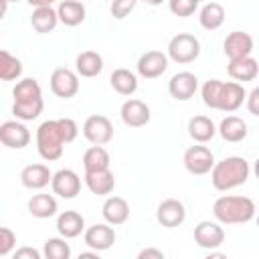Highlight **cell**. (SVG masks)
I'll list each match as a JSON object with an SVG mask.
<instances>
[{
	"mask_svg": "<svg viewBox=\"0 0 259 259\" xmlns=\"http://www.w3.org/2000/svg\"><path fill=\"white\" fill-rule=\"evenodd\" d=\"M255 200L241 194H223L212 204V214L219 225H243L255 217Z\"/></svg>",
	"mask_w": 259,
	"mask_h": 259,
	"instance_id": "obj_1",
	"label": "cell"
},
{
	"mask_svg": "<svg viewBox=\"0 0 259 259\" xmlns=\"http://www.w3.org/2000/svg\"><path fill=\"white\" fill-rule=\"evenodd\" d=\"M210 174V182L217 190L227 192L247 182L251 174V166L243 156H229L221 162H214Z\"/></svg>",
	"mask_w": 259,
	"mask_h": 259,
	"instance_id": "obj_2",
	"label": "cell"
},
{
	"mask_svg": "<svg viewBox=\"0 0 259 259\" xmlns=\"http://www.w3.org/2000/svg\"><path fill=\"white\" fill-rule=\"evenodd\" d=\"M63 138L57 127V119H47L36 127V150L45 162H55L63 156Z\"/></svg>",
	"mask_w": 259,
	"mask_h": 259,
	"instance_id": "obj_3",
	"label": "cell"
},
{
	"mask_svg": "<svg viewBox=\"0 0 259 259\" xmlns=\"http://www.w3.org/2000/svg\"><path fill=\"white\" fill-rule=\"evenodd\" d=\"M200 55V40L190 32H178L168 42V59H172L178 65L194 63Z\"/></svg>",
	"mask_w": 259,
	"mask_h": 259,
	"instance_id": "obj_4",
	"label": "cell"
},
{
	"mask_svg": "<svg viewBox=\"0 0 259 259\" xmlns=\"http://www.w3.org/2000/svg\"><path fill=\"white\" fill-rule=\"evenodd\" d=\"M182 162H184V168H186L190 174H194V176H204V174H208V172L212 170V166H214V154L210 152V148H206V146H202V144H196V146L186 148Z\"/></svg>",
	"mask_w": 259,
	"mask_h": 259,
	"instance_id": "obj_5",
	"label": "cell"
},
{
	"mask_svg": "<svg viewBox=\"0 0 259 259\" xmlns=\"http://www.w3.org/2000/svg\"><path fill=\"white\" fill-rule=\"evenodd\" d=\"M83 136L93 146H105L113 138V125L105 115H89L83 123Z\"/></svg>",
	"mask_w": 259,
	"mask_h": 259,
	"instance_id": "obj_6",
	"label": "cell"
},
{
	"mask_svg": "<svg viewBox=\"0 0 259 259\" xmlns=\"http://www.w3.org/2000/svg\"><path fill=\"white\" fill-rule=\"evenodd\" d=\"M51 91L61 99H71L79 93V77L67 67H59L51 73Z\"/></svg>",
	"mask_w": 259,
	"mask_h": 259,
	"instance_id": "obj_7",
	"label": "cell"
},
{
	"mask_svg": "<svg viewBox=\"0 0 259 259\" xmlns=\"http://www.w3.org/2000/svg\"><path fill=\"white\" fill-rule=\"evenodd\" d=\"M51 188H53V194L61 196V198H75L79 192H81V178L75 170L71 168H61L53 174L51 178Z\"/></svg>",
	"mask_w": 259,
	"mask_h": 259,
	"instance_id": "obj_8",
	"label": "cell"
},
{
	"mask_svg": "<svg viewBox=\"0 0 259 259\" xmlns=\"http://www.w3.org/2000/svg\"><path fill=\"white\" fill-rule=\"evenodd\" d=\"M30 6H34V10L30 14L32 28L40 34H47V32L55 30V26L59 24V18H57V10L51 4V0H38V2L30 0Z\"/></svg>",
	"mask_w": 259,
	"mask_h": 259,
	"instance_id": "obj_9",
	"label": "cell"
},
{
	"mask_svg": "<svg viewBox=\"0 0 259 259\" xmlns=\"http://www.w3.org/2000/svg\"><path fill=\"white\" fill-rule=\"evenodd\" d=\"M0 144L12 150H22L30 144V132L28 127L18 119H8L0 123Z\"/></svg>",
	"mask_w": 259,
	"mask_h": 259,
	"instance_id": "obj_10",
	"label": "cell"
},
{
	"mask_svg": "<svg viewBox=\"0 0 259 259\" xmlns=\"http://www.w3.org/2000/svg\"><path fill=\"white\" fill-rule=\"evenodd\" d=\"M194 243L202 249H219L225 243V229L217 221H200L194 227Z\"/></svg>",
	"mask_w": 259,
	"mask_h": 259,
	"instance_id": "obj_11",
	"label": "cell"
},
{
	"mask_svg": "<svg viewBox=\"0 0 259 259\" xmlns=\"http://www.w3.org/2000/svg\"><path fill=\"white\" fill-rule=\"evenodd\" d=\"M138 75L144 79H158L168 69V57L162 51H146L136 63Z\"/></svg>",
	"mask_w": 259,
	"mask_h": 259,
	"instance_id": "obj_12",
	"label": "cell"
},
{
	"mask_svg": "<svg viewBox=\"0 0 259 259\" xmlns=\"http://www.w3.org/2000/svg\"><path fill=\"white\" fill-rule=\"evenodd\" d=\"M156 221L166 229H176L186 221V206L178 198H166L156 208Z\"/></svg>",
	"mask_w": 259,
	"mask_h": 259,
	"instance_id": "obj_13",
	"label": "cell"
},
{
	"mask_svg": "<svg viewBox=\"0 0 259 259\" xmlns=\"http://www.w3.org/2000/svg\"><path fill=\"white\" fill-rule=\"evenodd\" d=\"M223 53L229 57V61L251 57L253 53V36L243 30H233L223 40Z\"/></svg>",
	"mask_w": 259,
	"mask_h": 259,
	"instance_id": "obj_14",
	"label": "cell"
},
{
	"mask_svg": "<svg viewBox=\"0 0 259 259\" xmlns=\"http://www.w3.org/2000/svg\"><path fill=\"white\" fill-rule=\"evenodd\" d=\"M198 91V77L190 71H180L170 77L168 81V93L176 101H188Z\"/></svg>",
	"mask_w": 259,
	"mask_h": 259,
	"instance_id": "obj_15",
	"label": "cell"
},
{
	"mask_svg": "<svg viewBox=\"0 0 259 259\" xmlns=\"http://www.w3.org/2000/svg\"><path fill=\"white\" fill-rule=\"evenodd\" d=\"M119 117L127 127H144L152 119L150 105L142 99H127L119 109Z\"/></svg>",
	"mask_w": 259,
	"mask_h": 259,
	"instance_id": "obj_16",
	"label": "cell"
},
{
	"mask_svg": "<svg viewBox=\"0 0 259 259\" xmlns=\"http://www.w3.org/2000/svg\"><path fill=\"white\" fill-rule=\"evenodd\" d=\"M83 239H85V245L91 251L99 253V251H107L109 247H113V243H115V231L107 223H99V225L87 227L85 233H83Z\"/></svg>",
	"mask_w": 259,
	"mask_h": 259,
	"instance_id": "obj_17",
	"label": "cell"
},
{
	"mask_svg": "<svg viewBox=\"0 0 259 259\" xmlns=\"http://www.w3.org/2000/svg\"><path fill=\"white\" fill-rule=\"evenodd\" d=\"M245 97H247V91L241 83H235V81H223L221 85V93H219V101H217V109L219 111H225V113H233L237 111L243 103H245Z\"/></svg>",
	"mask_w": 259,
	"mask_h": 259,
	"instance_id": "obj_18",
	"label": "cell"
},
{
	"mask_svg": "<svg viewBox=\"0 0 259 259\" xmlns=\"http://www.w3.org/2000/svg\"><path fill=\"white\" fill-rule=\"evenodd\" d=\"M53 172L49 170L47 164H28L20 170V182L28 190H42L45 186L51 184Z\"/></svg>",
	"mask_w": 259,
	"mask_h": 259,
	"instance_id": "obj_19",
	"label": "cell"
},
{
	"mask_svg": "<svg viewBox=\"0 0 259 259\" xmlns=\"http://www.w3.org/2000/svg\"><path fill=\"white\" fill-rule=\"evenodd\" d=\"M101 214L109 227H119L130 219V204L121 196H107L101 206Z\"/></svg>",
	"mask_w": 259,
	"mask_h": 259,
	"instance_id": "obj_20",
	"label": "cell"
},
{
	"mask_svg": "<svg viewBox=\"0 0 259 259\" xmlns=\"http://www.w3.org/2000/svg\"><path fill=\"white\" fill-rule=\"evenodd\" d=\"M227 73L231 75V79H235V83H247V81H255L259 75V63L253 57H245V59H237V61H229L227 65Z\"/></svg>",
	"mask_w": 259,
	"mask_h": 259,
	"instance_id": "obj_21",
	"label": "cell"
},
{
	"mask_svg": "<svg viewBox=\"0 0 259 259\" xmlns=\"http://www.w3.org/2000/svg\"><path fill=\"white\" fill-rule=\"evenodd\" d=\"M57 231L63 239H75L85 231V219L77 210H63L57 217Z\"/></svg>",
	"mask_w": 259,
	"mask_h": 259,
	"instance_id": "obj_22",
	"label": "cell"
},
{
	"mask_svg": "<svg viewBox=\"0 0 259 259\" xmlns=\"http://www.w3.org/2000/svg\"><path fill=\"white\" fill-rule=\"evenodd\" d=\"M217 132L221 134V138L225 142H231V144H237V142H243L249 134V127H247V121L241 119L239 115H227L221 119Z\"/></svg>",
	"mask_w": 259,
	"mask_h": 259,
	"instance_id": "obj_23",
	"label": "cell"
},
{
	"mask_svg": "<svg viewBox=\"0 0 259 259\" xmlns=\"http://www.w3.org/2000/svg\"><path fill=\"white\" fill-rule=\"evenodd\" d=\"M103 71V57L95 51H83L75 59V73L77 77H97Z\"/></svg>",
	"mask_w": 259,
	"mask_h": 259,
	"instance_id": "obj_24",
	"label": "cell"
},
{
	"mask_svg": "<svg viewBox=\"0 0 259 259\" xmlns=\"http://www.w3.org/2000/svg\"><path fill=\"white\" fill-rule=\"evenodd\" d=\"M83 178H85L87 188L97 196H107L115 188V176H113V172L109 168L107 170H99V172H85Z\"/></svg>",
	"mask_w": 259,
	"mask_h": 259,
	"instance_id": "obj_25",
	"label": "cell"
},
{
	"mask_svg": "<svg viewBox=\"0 0 259 259\" xmlns=\"http://www.w3.org/2000/svg\"><path fill=\"white\" fill-rule=\"evenodd\" d=\"M28 212L34 217V219H51L57 214L59 210V204H57V198L53 194H47V192H38V194H32L28 198V204H26Z\"/></svg>",
	"mask_w": 259,
	"mask_h": 259,
	"instance_id": "obj_26",
	"label": "cell"
},
{
	"mask_svg": "<svg viewBox=\"0 0 259 259\" xmlns=\"http://www.w3.org/2000/svg\"><path fill=\"white\" fill-rule=\"evenodd\" d=\"M186 130H188V136H190L196 144H202V146H204L206 142H210V140L214 138V134H217V125H214L212 119L206 117V115H194V117H190Z\"/></svg>",
	"mask_w": 259,
	"mask_h": 259,
	"instance_id": "obj_27",
	"label": "cell"
},
{
	"mask_svg": "<svg viewBox=\"0 0 259 259\" xmlns=\"http://www.w3.org/2000/svg\"><path fill=\"white\" fill-rule=\"evenodd\" d=\"M57 18L65 26H77L85 20V4L77 0H63L57 4Z\"/></svg>",
	"mask_w": 259,
	"mask_h": 259,
	"instance_id": "obj_28",
	"label": "cell"
},
{
	"mask_svg": "<svg viewBox=\"0 0 259 259\" xmlns=\"http://www.w3.org/2000/svg\"><path fill=\"white\" fill-rule=\"evenodd\" d=\"M12 97H14V103H32V101H40V99H42V89H40V85H38L36 79L26 77V79H20V81L14 85Z\"/></svg>",
	"mask_w": 259,
	"mask_h": 259,
	"instance_id": "obj_29",
	"label": "cell"
},
{
	"mask_svg": "<svg viewBox=\"0 0 259 259\" xmlns=\"http://www.w3.org/2000/svg\"><path fill=\"white\" fill-rule=\"evenodd\" d=\"M109 83H111L113 91H117L119 95H125V97L134 95L138 91V77H136V73H132L130 69H123V67H119V69H115L111 73Z\"/></svg>",
	"mask_w": 259,
	"mask_h": 259,
	"instance_id": "obj_30",
	"label": "cell"
},
{
	"mask_svg": "<svg viewBox=\"0 0 259 259\" xmlns=\"http://www.w3.org/2000/svg\"><path fill=\"white\" fill-rule=\"evenodd\" d=\"M198 22L204 30H217L225 22V8L219 2H206L198 12Z\"/></svg>",
	"mask_w": 259,
	"mask_h": 259,
	"instance_id": "obj_31",
	"label": "cell"
},
{
	"mask_svg": "<svg viewBox=\"0 0 259 259\" xmlns=\"http://www.w3.org/2000/svg\"><path fill=\"white\" fill-rule=\"evenodd\" d=\"M109 162H111L109 152L103 146H91L83 154V168H85V172L107 170L109 168Z\"/></svg>",
	"mask_w": 259,
	"mask_h": 259,
	"instance_id": "obj_32",
	"label": "cell"
},
{
	"mask_svg": "<svg viewBox=\"0 0 259 259\" xmlns=\"http://www.w3.org/2000/svg\"><path fill=\"white\" fill-rule=\"evenodd\" d=\"M22 75V63L12 53L0 49V81H16Z\"/></svg>",
	"mask_w": 259,
	"mask_h": 259,
	"instance_id": "obj_33",
	"label": "cell"
},
{
	"mask_svg": "<svg viewBox=\"0 0 259 259\" xmlns=\"http://www.w3.org/2000/svg\"><path fill=\"white\" fill-rule=\"evenodd\" d=\"M42 259H71V245L63 237H51L42 245Z\"/></svg>",
	"mask_w": 259,
	"mask_h": 259,
	"instance_id": "obj_34",
	"label": "cell"
},
{
	"mask_svg": "<svg viewBox=\"0 0 259 259\" xmlns=\"http://www.w3.org/2000/svg\"><path fill=\"white\" fill-rule=\"evenodd\" d=\"M45 101H32V103H12V115L18 121H32L42 113Z\"/></svg>",
	"mask_w": 259,
	"mask_h": 259,
	"instance_id": "obj_35",
	"label": "cell"
},
{
	"mask_svg": "<svg viewBox=\"0 0 259 259\" xmlns=\"http://www.w3.org/2000/svg\"><path fill=\"white\" fill-rule=\"evenodd\" d=\"M221 79H208L202 87H200V95H202V103L210 109H217V101H219V93H221Z\"/></svg>",
	"mask_w": 259,
	"mask_h": 259,
	"instance_id": "obj_36",
	"label": "cell"
},
{
	"mask_svg": "<svg viewBox=\"0 0 259 259\" xmlns=\"http://www.w3.org/2000/svg\"><path fill=\"white\" fill-rule=\"evenodd\" d=\"M57 127L61 132V138H63L65 144L75 142V138L79 134V125L75 123V119H71V117H59L57 119Z\"/></svg>",
	"mask_w": 259,
	"mask_h": 259,
	"instance_id": "obj_37",
	"label": "cell"
},
{
	"mask_svg": "<svg viewBox=\"0 0 259 259\" xmlns=\"http://www.w3.org/2000/svg\"><path fill=\"white\" fill-rule=\"evenodd\" d=\"M168 8H170V12H172L174 16L186 18V16H190V14L196 12L198 2H196V0H170Z\"/></svg>",
	"mask_w": 259,
	"mask_h": 259,
	"instance_id": "obj_38",
	"label": "cell"
},
{
	"mask_svg": "<svg viewBox=\"0 0 259 259\" xmlns=\"http://www.w3.org/2000/svg\"><path fill=\"white\" fill-rule=\"evenodd\" d=\"M16 247V235L8 227H0V257L12 253Z\"/></svg>",
	"mask_w": 259,
	"mask_h": 259,
	"instance_id": "obj_39",
	"label": "cell"
},
{
	"mask_svg": "<svg viewBox=\"0 0 259 259\" xmlns=\"http://www.w3.org/2000/svg\"><path fill=\"white\" fill-rule=\"evenodd\" d=\"M134 8H136V0H115L109 10H111V16H113V18L121 20V18H125Z\"/></svg>",
	"mask_w": 259,
	"mask_h": 259,
	"instance_id": "obj_40",
	"label": "cell"
},
{
	"mask_svg": "<svg viewBox=\"0 0 259 259\" xmlns=\"http://www.w3.org/2000/svg\"><path fill=\"white\" fill-rule=\"evenodd\" d=\"M12 259H42V253L38 249H34V247L24 245V247H18L12 253Z\"/></svg>",
	"mask_w": 259,
	"mask_h": 259,
	"instance_id": "obj_41",
	"label": "cell"
},
{
	"mask_svg": "<svg viewBox=\"0 0 259 259\" xmlns=\"http://www.w3.org/2000/svg\"><path fill=\"white\" fill-rule=\"evenodd\" d=\"M245 101H247L249 113H251V115H259V87H255V89L245 97Z\"/></svg>",
	"mask_w": 259,
	"mask_h": 259,
	"instance_id": "obj_42",
	"label": "cell"
},
{
	"mask_svg": "<svg viewBox=\"0 0 259 259\" xmlns=\"http://www.w3.org/2000/svg\"><path fill=\"white\" fill-rule=\"evenodd\" d=\"M136 259H166V257H164V253L158 247H144L136 255Z\"/></svg>",
	"mask_w": 259,
	"mask_h": 259,
	"instance_id": "obj_43",
	"label": "cell"
},
{
	"mask_svg": "<svg viewBox=\"0 0 259 259\" xmlns=\"http://www.w3.org/2000/svg\"><path fill=\"white\" fill-rule=\"evenodd\" d=\"M77 259H101V257H99V253H95V251H85V253H79Z\"/></svg>",
	"mask_w": 259,
	"mask_h": 259,
	"instance_id": "obj_44",
	"label": "cell"
},
{
	"mask_svg": "<svg viewBox=\"0 0 259 259\" xmlns=\"http://www.w3.org/2000/svg\"><path fill=\"white\" fill-rule=\"evenodd\" d=\"M204 259H229V257H227L225 253H221V251H210Z\"/></svg>",
	"mask_w": 259,
	"mask_h": 259,
	"instance_id": "obj_45",
	"label": "cell"
},
{
	"mask_svg": "<svg viewBox=\"0 0 259 259\" xmlns=\"http://www.w3.org/2000/svg\"><path fill=\"white\" fill-rule=\"evenodd\" d=\"M6 12H8V2L6 0H0V20L6 16Z\"/></svg>",
	"mask_w": 259,
	"mask_h": 259,
	"instance_id": "obj_46",
	"label": "cell"
}]
</instances>
